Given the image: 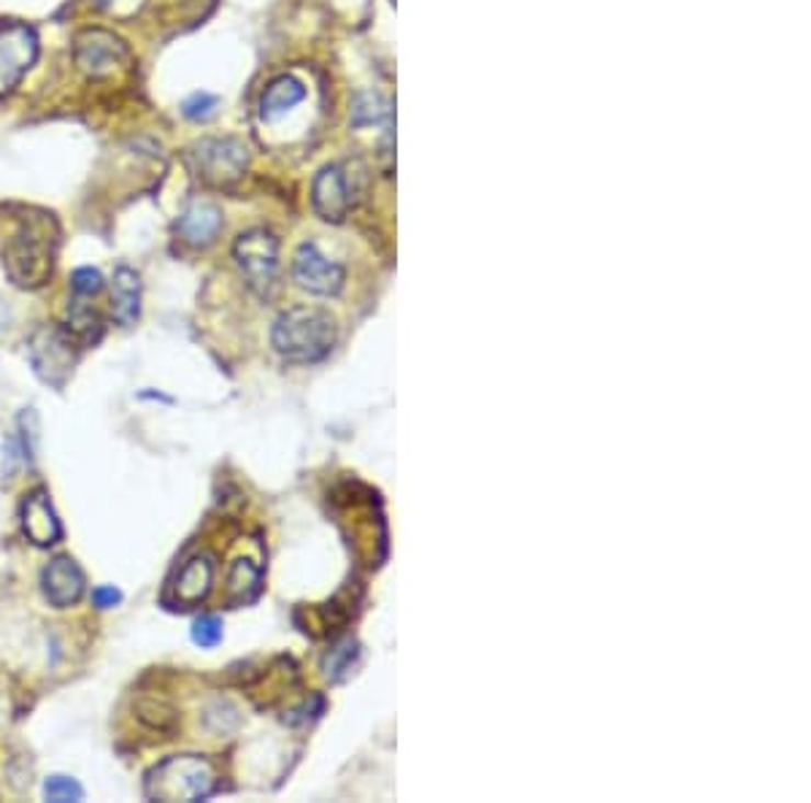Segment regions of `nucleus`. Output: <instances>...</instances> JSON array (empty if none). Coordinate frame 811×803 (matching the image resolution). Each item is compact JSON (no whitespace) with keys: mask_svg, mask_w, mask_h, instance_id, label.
<instances>
[{"mask_svg":"<svg viewBox=\"0 0 811 803\" xmlns=\"http://www.w3.org/2000/svg\"><path fill=\"white\" fill-rule=\"evenodd\" d=\"M336 336V323L328 312L314 306H293L279 314L271 341L288 363H317L328 358Z\"/></svg>","mask_w":811,"mask_h":803,"instance_id":"nucleus-1","label":"nucleus"},{"mask_svg":"<svg viewBox=\"0 0 811 803\" xmlns=\"http://www.w3.org/2000/svg\"><path fill=\"white\" fill-rule=\"evenodd\" d=\"M57 258V233L52 219H25L3 252L11 282L22 290H38L52 279Z\"/></svg>","mask_w":811,"mask_h":803,"instance_id":"nucleus-2","label":"nucleus"},{"mask_svg":"<svg viewBox=\"0 0 811 803\" xmlns=\"http://www.w3.org/2000/svg\"><path fill=\"white\" fill-rule=\"evenodd\" d=\"M217 788V771L206 758L198 755H177L157 764L147 777V795L151 801H201L209 799Z\"/></svg>","mask_w":811,"mask_h":803,"instance_id":"nucleus-3","label":"nucleus"},{"mask_svg":"<svg viewBox=\"0 0 811 803\" xmlns=\"http://www.w3.org/2000/svg\"><path fill=\"white\" fill-rule=\"evenodd\" d=\"M187 166L201 182L225 188L244 177L249 166V149L238 138H203L187 149Z\"/></svg>","mask_w":811,"mask_h":803,"instance_id":"nucleus-4","label":"nucleus"},{"mask_svg":"<svg viewBox=\"0 0 811 803\" xmlns=\"http://www.w3.org/2000/svg\"><path fill=\"white\" fill-rule=\"evenodd\" d=\"M233 258H236L238 271H241L244 282L249 284L252 293L260 298H268L277 287L279 279V241L271 230L252 228L236 238L233 247Z\"/></svg>","mask_w":811,"mask_h":803,"instance_id":"nucleus-5","label":"nucleus"},{"mask_svg":"<svg viewBox=\"0 0 811 803\" xmlns=\"http://www.w3.org/2000/svg\"><path fill=\"white\" fill-rule=\"evenodd\" d=\"M74 60L90 79H109L131 68V49L103 27H87L74 38Z\"/></svg>","mask_w":811,"mask_h":803,"instance_id":"nucleus-6","label":"nucleus"},{"mask_svg":"<svg viewBox=\"0 0 811 803\" xmlns=\"http://www.w3.org/2000/svg\"><path fill=\"white\" fill-rule=\"evenodd\" d=\"M38 36L25 22L0 25V98L9 95L22 77L36 66Z\"/></svg>","mask_w":811,"mask_h":803,"instance_id":"nucleus-7","label":"nucleus"},{"mask_svg":"<svg viewBox=\"0 0 811 803\" xmlns=\"http://www.w3.org/2000/svg\"><path fill=\"white\" fill-rule=\"evenodd\" d=\"M358 179L352 177L349 166L343 162H330L317 173L312 188V203L314 212L325 219V223H343L347 214L352 212L358 203Z\"/></svg>","mask_w":811,"mask_h":803,"instance_id":"nucleus-8","label":"nucleus"},{"mask_svg":"<svg viewBox=\"0 0 811 803\" xmlns=\"http://www.w3.org/2000/svg\"><path fill=\"white\" fill-rule=\"evenodd\" d=\"M31 363L41 380L60 387L76 363L74 336L68 330L55 328V325L38 328L31 339Z\"/></svg>","mask_w":811,"mask_h":803,"instance_id":"nucleus-9","label":"nucleus"},{"mask_svg":"<svg viewBox=\"0 0 811 803\" xmlns=\"http://www.w3.org/2000/svg\"><path fill=\"white\" fill-rule=\"evenodd\" d=\"M297 287L312 295H338L343 287V268L330 260L314 241H303L293 260Z\"/></svg>","mask_w":811,"mask_h":803,"instance_id":"nucleus-10","label":"nucleus"},{"mask_svg":"<svg viewBox=\"0 0 811 803\" xmlns=\"http://www.w3.org/2000/svg\"><path fill=\"white\" fill-rule=\"evenodd\" d=\"M85 572L79 568V563L74 557L60 555L44 568L41 574V587H44V596L52 607L57 609H68L74 603L81 601L85 596Z\"/></svg>","mask_w":811,"mask_h":803,"instance_id":"nucleus-11","label":"nucleus"},{"mask_svg":"<svg viewBox=\"0 0 811 803\" xmlns=\"http://www.w3.org/2000/svg\"><path fill=\"white\" fill-rule=\"evenodd\" d=\"M22 528H25V535L36 546H49L60 539L63 528L49 500V493L33 490L25 498V504H22Z\"/></svg>","mask_w":811,"mask_h":803,"instance_id":"nucleus-12","label":"nucleus"},{"mask_svg":"<svg viewBox=\"0 0 811 803\" xmlns=\"http://www.w3.org/2000/svg\"><path fill=\"white\" fill-rule=\"evenodd\" d=\"M179 236L184 238L192 247H209V244L217 241L222 230V212L214 203L198 201L179 217L177 223Z\"/></svg>","mask_w":811,"mask_h":803,"instance_id":"nucleus-13","label":"nucleus"},{"mask_svg":"<svg viewBox=\"0 0 811 803\" xmlns=\"http://www.w3.org/2000/svg\"><path fill=\"white\" fill-rule=\"evenodd\" d=\"M111 312L120 325H133L142 314V276L133 268L120 265L111 279Z\"/></svg>","mask_w":811,"mask_h":803,"instance_id":"nucleus-14","label":"nucleus"},{"mask_svg":"<svg viewBox=\"0 0 811 803\" xmlns=\"http://www.w3.org/2000/svg\"><path fill=\"white\" fill-rule=\"evenodd\" d=\"M306 98V87L301 79L295 77H279L262 90L260 98V116L266 122L282 120L284 114L293 112L297 103H303Z\"/></svg>","mask_w":811,"mask_h":803,"instance_id":"nucleus-15","label":"nucleus"},{"mask_svg":"<svg viewBox=\"0 0 811 803\" xmlns=\"http://www.w3.org/2000/svg\"><path fill=\"white\" fill-rule=\"evenodd\" d=\"M214 579V566L209 557H192L177 579V598L182 603H198L209 596Z\"/></svg>","mask_w":811,"mask_h":803,"instance_id":"nucleus-16","label":"nucleus"},{"mask_svg":"<svg viewBox=\"0 0 811 803\" xmlns=\"http://www.w3.org/2000/svg\"><path fill=\"white\" fill-rule=\"evenodd\" d=\"M68 333L79 341L98 339V333H101V317L85 295H74L71 306H68Z\"/></svg>","mask_w":811,"mask_h":803,"instance_id":"nucleus-17","label":"nucleus"},{"mask_svg":"<svg viewBox=\"0 0 811 803\" xmlns=\"http://www.w3.org/2000/svg\"><path fill=\"white\" fill-rule=\"evenodd\" d=\"M227 590L238 601H252L260 592V568L247 557L236 561L230 568V576H227Z\"/></svg>","mask_w":811,"mask_h":803,"instance_id":"nucleus-18","label":"nucleus"},{"mask_svg":"<svg viewBox=\"0 0 811 803\" xmlns=\"http://www.w3.org/2000/svg\"><path fill=\"white\" fill-rule=\"evenodd\" d=\"M390 120V103L376 92H360L352 101V125H379V122Z\"/></svg>","mask_w":811,"mask_h":803,"instance_id":"nucleus-19","label":"nucleus"},{"mask_svg":"<svg viewBox=\"0 0 811 803\" xmlns=\"http://www.w3.org/2000/svg\"><path fill=\"white\" fill-rule=\"evenodd\" d=\"M44 799L52 803H71L85 799V790H81V784L76 779L55 773V777H49L44 782Z\"/></svg>","mask_w":811,"mask_h":803,"instance_id":"nucleus-20","label":"nucleus"},{"mask_svg":"<svg viewBox=\"0 0 811 803\" xmlns=\"http://www.w3.org/2000/svg\"><path fill=\"white\" fill-rule=\"evenodd\" d=\"M192 642L198 644V647H217V644L222 642V620L219 617L214 614H206V617H198L195 625H192Z\"/></svg>","mask_w":811,"mask_h":803,"instance_id":"nucleus-21","label":"nucleus"},{"mask_svg":"<svg viewBox=\"0 0 811 803\" xmlns=\"http://www.w3.org/2000/svg\"><path fill=\"white\" fill-rule=\"evenodd\" d=\"M71 290L74 295H85V298H92V295H98L103 290V276L98 268H76V271L71 273Z\"/></svg>","mask_w":811,"mask_h":803,"instance_id":"nucleus-22","label":"nucleus"},{"mask_svg":"<svg viewBox=\"0 0 811 803\" xmlns=\"http://www.w3.org/2000/svg\"><path fill=\"white\" fill-rule=\"evenodd\" d=\"M219 101L214 95H209V92H195V95H190L187 101L182 103V114L187 116V120H209V116H214V112H217Z\"/></svg>","mask_w":811,"mask_h":803,"instance_id":"nucleus-23","label":"nucleus"},{"mask_svg":"<svg viewBox=\"0 0 811 803\" xmlns=\"http://www.w3.org/2000/svg\"><path fill=\"white\" fill-rule=\"evenodd\" d=\"M122 601V592L116 590L114 585H101L92 590V603H95L98 609H111L116 607V603Z\"/></svg>","mask_w":811,"mask_h":803,"instance_id":"nucleus-24","label":"nucleus"},{"mask_svg":"<svg viewBox=\"0 0 811 803\" xmlns=\"http://www.w3.org/2000/svg\"><path fill=\"white\" fill-rule=\"evenodd\" d=\"M101 11H109V14H133L144 0H92Z\"/></svg>","mask_w":811,"mask_h":803,"instance_id":"nucleus-25","label":"nucleus"}]
</instances>
